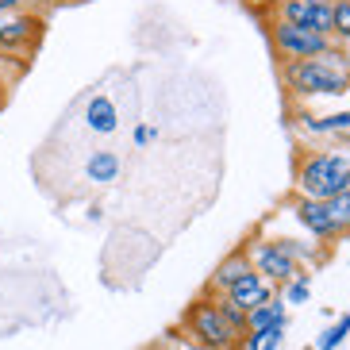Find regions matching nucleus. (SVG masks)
Returning <instances> with one entry per match:
<instances>
[{
  "mask_svg": "<svg viewBox=\"0 0 350 350\" xmlns=\"http://www.w3.org/2000/svg\"><path fill=\"white\" fill-rule=\"evenodd\" d=\"M216 300H219V312H224V316H227V319H231V323H235V327H239V331H247V316H243V312H239V308H235V304H227V300H224V297H216Z\"/></svg>",
  "mask_w": 350,
  "mask_h": 350,
  "instance_id": "nucleus-22",
  "label": "nucleus"
},
{
  "mask_svg": "<svg viewBox=\"0 0 350 350\" xmlns=\"http://www.w3.org/2000/svg\"><path fill=\"white\" fill-rule=\"evenodd\" d=\"M293 216H297V224L304 227L316 243H331V239H339V227L331 224L327 204H323V200H304V196H297V200H293Z\"/></svg>",
  "mask_w": 350,
  "mask_h": 350,
  "instance_id": "nucleus-8",
  "label": "nucleus"
},
{
  "mask_svg": "<svg viewBox=\"0 0 350 350\" xmlns=\"http://www.w3.org/2000/svg\"><path fill=\"white\" fill-rule=\"evenodd\" d=\"M331 39H335V46H342V51L350 46V0L331 4Z\"/></svg>",
  "mask_w": 350,
  "mask_h": 350,
  "instance_id": "nucleus-17",
  "label": "nucleus"
},
{
  "mask_svg": "<svg viewBox=\"0 0 350 350\" xmlns=\"http://www.w3.org/2000/svg\"><path fill=\"white\" fill-rule=\"evenodd\" d=\"M323 204H327V216H331V224L339 227V235H347V231H350V193L331 196V200H323Z\"/></svg>",
  "mask_w": 350,
  "mask_h": 350,
  "instance_id": "nucleus-20",
  "label": "nucleus"
},
{
  "mask_svg": "<svg viewBox=\"0 0 350 350\" xmlns=\"http://www.w3.org/2000/svg\"><path fill=\"white\" fill-rule=\"evenodd\" d=\"M269 39L278 46V54L285 62H308V58H319L335 46V39L327 35H316V31H304V27H293V23H273L269 27Z\"/></svg>",
  "mask_w": 350,
  "mask_h": 350,
  "instance_id": "nucleus-4",
  "label": "nucleus"
},
{
  "mask_svg": "<svg viewBox=\"0 0 350 350\" xmlns=\"http://www.w3.org/2000/svg\"><path fill=\"white\" fill-rule=\"evenodd\" d=\"M250 273V258H247V247H239V250H231V254L219 262V269L212 273V281H208V297H224L227 288L235 285L239 278H247Z\"/></svg>",
  "mask_w": 350,
  "mask_h": 350,
  "instance_id": "nucleus-11",
  "label": "nucleus"
},
{
  "mask_svg": "<svg viewBox=\"0 0 350 350\" xmlns=\"http://www.w3.org/2000/svg\"><path fill=\"white\" fill-rule=\"evenodd\" d=\"M281 23H293V27L331 39V4H323V0H281Z\"/></svg>",
  "mask_w": 350,
  "mask_h": 350,
  "instance_id": "nucleus-6",
  "label": "nucleus"
},
{
  "mask_svg": "<svg viewBox=\"0 0 350 350\" xmlns=\"http://www.w3.org/2000/svg\"><path fill=\"white\" fill-rule=\"evenodd\" d=\"M120 170H124V162H120L116 150H93V154L85 158V181H93V185L120 181Z\"/></svg>",
  "mask_w": 350,
  "mask_h": 350,
  "instance_id": "nucleus-12",
  "label": "nucleus"
},
{
  "mask_svg": "<svg viewBox=\"0 0 350 350\" xmlns=\"http://www.w3.org/2000/svg\"><path fill=\"white\" fill-rule=\"evenodd\" d=\"M273 243H278V247L285 250V254L293 258L297 266H300V262H304V266H316L319 258H323L316 243H304V239H288V235H281V239H273Z\"/></svg>",
  "mask_w": 350,
  "mask_h": 350,
  "instance_id": "nucleus-15",
  "label": "nucleus"
},
{
  "mask_svg": "<svg viewBox=\"0 0 350 350\" xmlns=\"http://www.w3.org/2000/svg\"><path fill=\"white\" fill-rule=\"evenodd\" d=\"M185 327H189L196 347H204V350H243V342H247V331H239L219 312L216 297H200L196 304H189Z\"/></svg>",
  "mask_w": 350,
  "mask_h": 350,
  "instance_id": "nucleus-3",
  "label": "nucleus"
},
{
  "mask_svg": "<svg viewBox=\"0 0 350 350\" xmlns=\"http://www.w3.org/2000/svg\"><path fill=\"white\" fill-rule=\"evenodd\" d=\"M293 181H297V196L304 200H331L339 193H350V143L300 154Z\"/></svg>",
  "mask_w": 350,
  "mask_h": 350,
  "instance_id": "nucleus-2",
  "label": "nucleus"
},
{
  "mask_svg": "<svg viewBox=\"0 0 350 350\" xmlns=\"http://www.w3.org/2000/svg\"><path fill=\"white\" fill-rule=\"evenodd\" d=\"M85 127H89L93 135H100V139H108V135L120 131V108L112 104L108 93H93L89 100H85Z\"/></svg>",
  "mask_w": 350,
  "mask_h": 350,
  "instance_id": "nucleus-10",
  "label": "nucleus"
},
{
  "mask_svg": "<svg viewBox=\"0 0 350 350\" xmlns=\"http://www.w3.org/2000/svg\"><path fill=\"white\" fill-rule=\"evenodd\" d=\"M347 335H350V312H347V316H339L327 331H323V335H319L316 350H339L342 342H347Z\"/></svg>",
  "mask_w": 350,
  "mask_h": 350,
  "instance_id": "nucleus-19",
  "label": "nucleus"
},
{
  "mask_svg": "<svg viewBox=\"0 0 350 350\" xmlns=\"http://www.w3.org/2000/svg\"><path fill=\"white\" fill-rule=\"evenodd\" d=\"M247 258H250V269H254L258 278H266L273 288L288 285V281L300 273V266L273 243V239H254L247 247Z\"/></svg>",
  "mask_w": 350,
  "mask_h": 350,
  "instance_id": "nucleus-5",
  "label": "nucleus"
},
{
  "mask_svg": "<svg viewBox=\"0 0 350 350\" xmlns=\"http://www.w3.org/2000/svg\"><path fill=\"white\" fill-rule=\"evenodd\" d=\"M308 297H312V273H304V269L288 285H281V300L285 304H308Z\"/></svg>",
  "mask_w": 350,
  "mask_h": 350,
  "instance_id": "nucleus-18",
  "label": "nucleus"
},
{
  "mask_svg": "<svg viewBox=\"0 0 350 350\" xmlns=\"http://www.w3.org/2000/svg\"><path fill=\"white\" fill-rule=\"evenodd\" d=\"M154 139H158V127H154V124H139V127L131 131V143H135V146H150Z\"/></svg>",
  "mask_w": 350,
  "mask_h": 350,
  "instance_id": "nucleus-21",
  "label": "nucleus"
},
{
  "mask_svg": "<svg viewBox=\"0 0 350 350\" xmlns=\"http://www.w3.org/2000/svg\"><path fill=\"white\" fill-rule=\"evenodd\" d=\"M42 31V20L31 12H0V51H27Z\"/></svg>",
  "mask_w": 350,
  "mask_h": 350,
  "instance_id": "nucleus-7",
  "label": "nucleus"
},
{
  "mask_svg": "<svg viewBox=\"0 0 350 350\" xmlns=\"http://www.w3.org/2000/svg\"><path fill=\"white\" fill-rule=\"evenodd\" d=\"M323 4H339V0H323Z\"/></svg>",
  "mask_w": 350,
  "mask_h": 350,
  "instance_id": "nucleus-23",
  "label": "nucleus"
},
{
  "mask_svg": "<svg viewBox=\"0 0 350 350\" xmlns=\"http://www.w3.org/2000/svg\"><path fill=\"white\" fill-rule=\"evenodd\" d=\"M285 331H288V319H281V323H273L266 331H254V335H247L243 350H278L281 339H285Z\"/></svg>",
  "mask_w": 350,
  "mask_h": 350,
  "instance_id": "nucleus-16",
  "label": "nucleus"
},
{
  "mask_svg": "<svg viewBox=\"0 0 350 350\" xmlns=\"http://www.w3.org/2000/svg\"><path fill=\"white\" fill-rule=\"evenodd\" d=\"M281 319H288V316H285V300H281V293H278V297H269L266 304H258L254 312H247V335L273 327V323H281Z\"/></svg>",
  "mask_w": 350,
  "mask_h": 350,
  "instance_id": "nucleus-14",
  "label": "nucleus"
},
{
  "mask_svg": "<svg viewBox=\"0 0 350 350\" xmlns=\"http://www.w3.org/2000/svg\"><path fill=\"white\" fill-rule=\"evenodd\" d=\"M288 93L297 100H319V96H347L350 93V51L331 46L327 54L308 62H285L281 66Z\"/></svg>",
  "mask_w": 350,
  "mask_h": 350,
  "instance_id": "nucleus-1",
  "label": "nucleus"
},
{
  "mask_svg": "<svg viewBox=\"0 0 350 350\" xmlns=\"http://www.w3.org/2000/svg\"><path fill=\"white\" fill-rule=\"evenodd\" d=\"M269 297H278V288L269 285L266 278H258L254 269H250L247 278H239L235 285H231V288L224 293V300H227V304H235V308L243 312V316H247V312H254L258 304H266Z\"/></svg>",
  "mask_w": 350,
  "mask_h": 350,
  "instance_id": "nucleus-9",
  "label": "nucleus"
},
{
  "mask_svg": "<svg viewBox=\"0 0 350 350\" xmlns=\"http://www.w3.org/2000/svg\"><path fill=\"white\" fill-rule=\"evenodd\" d=\"M300 131L304 135H347L350 131V108L331 116H300Z\"/></svg>",
  "mask_w": 350,
  "mask_h": 350,
  "instance_id": "nucleus-13",
  "label": "nucleus"
}]
</instances>
